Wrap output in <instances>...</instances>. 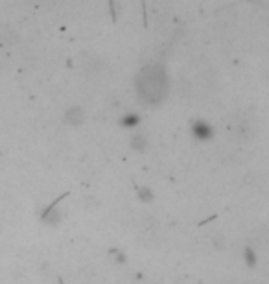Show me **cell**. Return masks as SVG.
<instances>
[{"instance_id": "obj_1", "label": "cell", "mask_w": 269, "mask_h": 284, "mask_svg": "<svg viewBox=\"0 0 269 284\" xmlns=\"http://www.w3.org/2000/svg\"><path fill=\"white\" fill-rule=\"evenodd\" d=\"M137 92L140 94V98H144L150 104L161 102L168 92V79H166L162 67L151 65L142 70L137 79Z\"/></svg>"}, {"instance_id": "obj_2", "label": "cell", "mask_w": 269, "mask_h": 284, "mask_svg": "<svg viewBox=\"0 0 269 284\" xmlns=\"http://www.w3.org/2000/svg\"><path fill=\"white\" fill-rule=\"evenodd\" d=\"M192 131H194V135H196L197 138H201V140H207V138L212 137V127L208 126L207 122H203V120L194 122Z\"/></svg>"}, {"instance_id": "obj_3", "label": "cell", "mask_w": 269, "mask_h": 284, "mask_svg": "<svg viewBox=\"0 0 269 284\" xmlns=\"http://www.w3.org/2000/svg\"><path fill=\"white\" fill-rule=\"evenodd\" d=\"M139 122H140V116L137 115H127L122 118V126L125 127H134V126H139Z\"/></svg>"}, {"instance_id": "obj_4", "label": "cell", "mask_w": 269, "mask_h": 284, "mask_svg": "<svg viewBox=\"0 0 269 284\" xmlns=\"http://www.w3.org/2000/svg\"><path fill=\"white\" fill-rule=\"evenodd\" d=\"M245 260H247V264L253 268V266H256V257H254L253 249H245Z\"/></svg>"}, {"instance_id": "obj_5", "label": "cell", "mask_w": 269, "mask_h": 284, "mask_svg": "<svg viewBox=\"0 0 269 284\" xmlns=\"http://www.w3.org/2000/svg\"><path fill=\"white\" fill-rule=\"evenodd\" d=\"M139 198L142 201H150V200H153V194H151L148 188H140L139 190Z\"/></svg>"}, {"instance_id": "obj_6", "label": "cell", "mask_w": 269, "mask_h": 284, "mask_svg": "<svg viewBox=\"0 0 269 284\" xmlns=\"http://www.w3.org/2000/svg\"><path fill=\"white\" fill-rule=\"evenodd\" d=\"M144 144H146V140H144V137H142V135H137V137L133 138V148H134V150H142V148H144Z\"/></svg>"}]
</instances>
